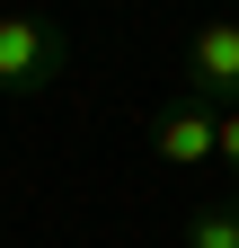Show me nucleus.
<instances>
[{
  "instance_id": "nucleus-1",
  "label": "nucleus",
  "mask_w": 239,
  "mask_h": 248,
  "mask_svg": "<svg viewBox=\"0 0 239 248\" xmlns=\"http://www.w3.org/2000/svg\"><path fill=\"white\" fill-rule=\"evenodd\" d=\"M71 36L53 18H0V98H36V89L62 80Z\"/></svg>"
},
{
  "instance_id": "nucleus-2",
  "label": "nucleus",
  "mask_w": 239,
  "mask_h": 248,
  "mask_svg": "<svg viewBox=\"0 0 239 248\" xmlns=\"http://www.w3.org/2000/svg\"><path fill=\"white\" fill-rule=\"evenodd\" d=\"M186 98H204L213 115L239 107V18H213L186 36Z\"/></svg>"
},
{
  "instance_id": "nucleus-3",
  "label": "nucleus",
  "mask_w": 239,
  "mask_h": 248,
  "mask_svg": "<svg viewBox=\"0 0 239 248\" xmlns=\"http://www.w3.org/2000/svg\"><path fill=\"white\" fill-rule=\"evenodd\" d=\"M213 107H204V98H168L160 115H151V151H160V160L168 169H213Z\"/></svg>"
},
{
  "instance_id": "nucleus-4",
  "label": "nucleus",
  "mask_w": 239,
  "mask_h": 248,
  "mask_svg": "<svg viewBox=\"0 0 239 248\" xmlns=\"http://www.w3.org/2000/svg\"><path fill=\"white\" fill-rule=\"evenodd\" d=\"M177 248H239V204H195L186 222H177Z\"/></svg>"
},
{
  "instance_id": "nucleus-5",
  "label": "nucleus",
  "mask_w": 239,
  "mask_h": 248,
  "mask_svg": "<svg viewBox=\"0 0 239 248\" xmlns=\"http://www.w3.org/2000/svg\"><path fill=\"white\" fill-rule=\"evenodd\" d=\"M213 169H222V177H239V107L213 124ZM230 204H239V186H230Z\"/></svg>"
}]
</instances>
